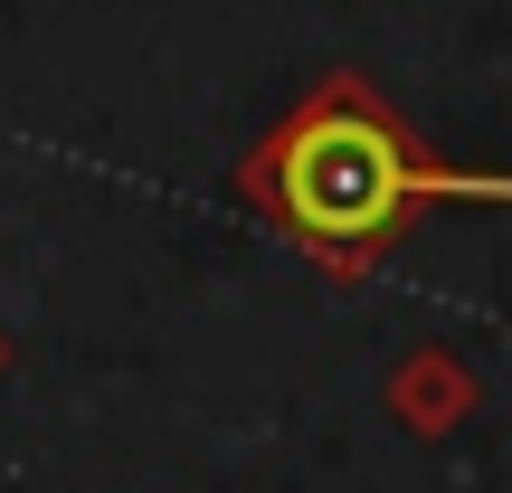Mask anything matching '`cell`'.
Masks as SVG:
<instances>
[{
    "instance_id": "obj_1",
    "label": "cell",
    "mask_w": 512,
    "mask_h": 493,
    "mask_svg": "<svg viewBox=\"0 0 512 493\" xmlns=\"http://www.w3.org/2000/svg\"><path fill=\"white\" fill-rule=\"evenodd\" d=\"M238 200L285 247H304L313 266L361 275L370 256H389L427 209H446V200L494 209V200H512V171L437 162V152L418 143V124H408L361 67H332L247 143Z\"/></svg>"
}]
</instances>
